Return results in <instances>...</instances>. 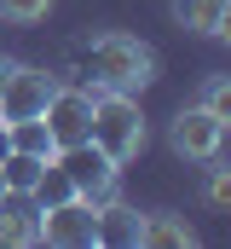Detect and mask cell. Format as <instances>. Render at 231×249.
I'll list each match as a JSON object with an SVG mask.
<instances>
[{
	"instance_id": "obj_11",
	"label": "cell",
	"mask_w": 231,
	"mask_h": 249,
	"mask_svg": "<svg viewBox=\"0 0 231 249\" xmlns=\"http://www.w3.org/2000/svg\"><path fill=\"white\" fill-rule=\"evenodd\" d=\"M139 220L145 214H133V209H121L116 197L99 203V244H139Z\"/></svg>"
},
{
	"instance_id": "obj_3",
	"label": "cell",
	"mask_w": 231,
	"mask_h": 249,
	"mask_svg": "<svg viewBox=\"0 0 231 249\" xmlns=\"http://www.w3.org/2000/svg\"><path fill=\"white\" fill-rule=\"evenodd\" d=\"M41 244L52 249H93L99 244V203L69 191L58 203H41Z\"/></svg>"
},
{
	"instance_id": "obj_15",
	"label": "cell",
	"mask_w": 231,
	"mask_h": 249,
	"mask_svg": "<svg viewBox=\"0 0 231 249\" xmlns=\"http://www.w3.org/2000/svg\"><path fill=\"white\" fill-rule=\"evenodd\" d=\"M202 197H208L214 209H226V203H231V168H208V186H202Z\"/></svg>"
},
{
	"instance_id": "obj_10",
	"label": "cell",
	"mask_w": 231,
	"mask_h": 249,
	"mask_svg": "<svg viewBox=\"0 0 231 249\" xmlns=\"http://www.w3.org/2000/svg\"><path fill=\"white\" fill-rule=\"evenodd\" d=\"M139 244L145 249H191L197 232H191L179 214H145V220H139Z\"/></svg>"
},
{
	"instance_id": "obj_12",
	"label": "cell",
	"mask_w": 231,
	"mask_h": 249,
	"mask_svg": "<svg viewBox=\"0 0 231 249\" xmlns=\"http://www.w3.org/2000/svg\"><path fill=\"white\" fill-rule=\"evenodd\" d=\"M6 133H12V151L52 157V133H47V122H41V116H29V122H6Z\"/></svg>"
},
{
	"instance_id": "obj_5",
	"label": "cell",
	"mask_w": 231,
	"mask_h": 249,
	"mask_svg": "<svg viewBox=\"0 0 231 249\" xmlns=\"http://www.w3.org/2000/svg\"><path fill=\"white\" fill-rule=\"evenodd\" d=\"M52 162H58V174L69 180V191H81V197H93V203L116 197V162L99 151V145H93V139L52 151Z\"/></svg>"
},
{
	"instance_id": "obj_6",
	"label": "cell",
	"mask_w": 231,
	"mask_h": 249,
	"mask_svg": "<svg viewBox=\"0 0 231 249\" xmlns=\"http://www.w3.org/2000/svg\"><path fill=\"white\" fill-rule=\"evenodd\" d=\"M168 145L179 151V157H191V162H214L220 145H226V122L208 116L202 105H185V110L168 122Z\"/></svg>"
},
{
	"instance_id": "obj_17",
	"label": "cell",
	"mask_w": 231,
	"mask_h": 249,
	"mask_svg": "<svg viewBox=\"0 0 231 249\" xmlns=\"http://www.w3.org/2000/svg\"><path fill=\"white\" fill-rule=\"evenodd\" d=\"M0 197H6V180H0Z\"/></svg>"
},
{
	"instance_id": "obj_2",
	"label": "cell",
	"mask_w": 231,
	"mask_h": 249,
	"mask_svg": "<svg viewBox=\"0 0 231 249\" xmlns=\"http://www.w3.org/2000/svg\"><path fill=\"white\" fill-rule=\"evenodd\" d=\"M104 157H110L116 168L121 162H133L139 151H145V110H139V99L133 93H93V133H87Z\"/></svg>"
},
{
	"instance_id": "obj_14",
	"label": "cell",
	"mask_w": 231,
	"mask_h": 249,
	"mask_svg": "<svg viewBox=\"0 0 231 249\" xmlns=\"http://www.w3.org/2000/svg\"><path fill=\"white\" fill-rule=\"evenodd\" d=\"M52 12V0H0V18L6 23H41Z\"/></svg>"
},
{
	"instance_id": "obj_1",
	"label": "cell",
	"mask_w": 231,
	"mask_h": 249,
	"mask_svg": "<svg viewBox=\"0 0 231 249\" xmlns=\"http://www.w3.org/2000/svg\"><path fill=\"white\" fill-rule=\"evenodd\" d=\"M93 81L110 87V93H139V87L156 81V53L127 29H104L93 41Z\"/></svg>"
},
{
	"instance_id": "obj_4",
	"label": "cell",
	"mask_w": 231,
	"mask_h": 249,
	"mask_svg": "<svg viewBox=\"0 0 231 249\" xmlns=\"http://www.w3.org/2000/svg\"><path fill=\"white\" fill-rule=\"evenodd\" d=\"M58 93V75L41 64H12L0 81V122H29L47 110V99Z\"/></svg>"
},
{
	"instance_id": "obj_13",
	"label": "cell",
	"mask_w": 231,
	"mask_h": 249,
	"mask_svg": "<svg viewBox=\"0 0 231 249\" xmlns=\"http://www.w3.org/2000/svg\"><path fill=\"white\" fill-rule=\"evenodd\" d=\"M208 116H220V122H231V75H208V87H202V99H197Z\"/></svg>"
},
{
	"instance_id": "obj_16",
	"label": "cell",
	"mask_w": 231,
	"mask_h": 249,
	"mask_svg": "<svg viewBox=\"0 0 231 249\" xmlns=\"http://www.w3.org/2000/svg\"><path fill=\"white\" fill-rule=\"evenodd\" d=\"M6 70H12V58H6V53H0V81H6Z\"/></svg>"
},
{
	"instance_id": "obj_7",
	"label": "cell",
	"mask_w": 231,
	"mask_h": 249,
	"mask_svg": "<svg viewBox=\"0 0 231 249\" xmlns=\"http://www.w3.org/2000/svg\"><path fill=\"white\" fill-rule=\"evenodd\" d=\"M41 122H47V133H52V151L81 145V139L93 133V93H81V87H58L52 99H47V110H41Z\"/></svg>"
},
{
	"instance_id": "obj_8",
	"label": "cell",
	"mask_w": 231,
	"mask_h": 249,
	"mask_svg": "<svg viewBox=\"0 0 231 249\" xmlns=\"http://www.w3.org/2000/svg\"><path fill=\"white\" fill-rule=\"evenodd\" d=\"M0 244H12V249L41 244V203L29 191H6L0 197Z\"/></svg>"
},
{
	"instance_id": "obj_9",
	"label": "cell",
	"mask_w": 231,
	"mask_h": 249,
	"mask_svg": "<svg viewBox=\"0 0 231 249\" xmlns=\"http://www.w3.org/2000/svg\"><path fill=\"white\" fill-rule=\"evenodd\" d=\"M173 23L179 29H197V35H226L231 0H173Z\"/></svg>"
}]
</instances>
